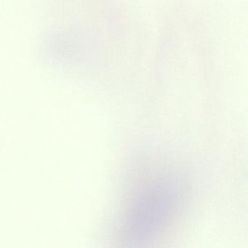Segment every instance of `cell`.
Wrapping results in <instances>:
<instances>
[{"instance_id":"1","label":"cell","mask_w":248,"mask_h":248,"mask_svg":"<svg viewBox=\"0 0 248 248\" xmlns=\"http://www.w3.org/2000/svg\"><path fill=\"white\" fill-rule=\"evenodd\" d=\"M124 188L116 223L117 241L139 247L159 238L173 223L186 196L181 175L153 165L136 166Z\"/></svg>"}]
</instances>
